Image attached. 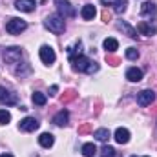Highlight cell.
Segmentation results:
<instances>
[{"mask_svg":"<svg viewBox=\"0 0 157 157\" xmlns=\"http://www.w3.org/2000/svg\"><path fill=\"white\" fill-rule=\"evenodd\" d=\"M44 28L49 29V31L55 33V35H60V33H64V29H66V22H64V18H62L60 15H49V17L44 20Z\"/></svg>","mask_w":157,"mask_h":157,"instance_id":"obj_1","label":"cell"},{"mask_svg":"<svg viewBox=\"0 0 157 157\" xmlns=\"http://www.w3.org/2000/svg\"><path fill=\"white\" fill-rule=\"evenodd\" d=\"M2 57H4V62H6V64H17V62L22 59V48H18V46L6 48Z\"/></svg>","mask_w":157,"mask_h":157,"instance_id":"obj_2","label":"cell"},{"mask_svg":"<svg viewBox=\"0 0 157 157\" xmlns=\"http://www.w3.org/2000/svg\"><path fill=\"white\" fill-rule=\"evenodd\" d=\"M55 6H57L59 15H60L62 18H73V17L77 15L75 7L70 4V0H55Z\"/></svg>","mask_w":157,"mask_h":157,"instance_id":"obj_3","label":"cell"},{"mask_svg":"<svg viewBox=\"0 0 157 157\" xmlns=\"http://www.w3.org/2000/svg\"><path fill=\"white\" fill-rule=\"evenodd\" d=\"M26 28H28V22L22 20V18H11L6 24V31L9 35H20L22 31H26Z\"/></svg>","mask_w":157,"mask_h":157,"instance_id":"obj_4","label":"cell"},{"mask_svg":"<svg viewBox=\"0 0 157 157\" xmlns=\"http://www.w3.org/2000/svg\"><path fill=\"white\" fill-rule=\"evenodd\" d=\"M70 62H71V68H73L75 71H84V73H86L88 66L91 64V60H90L88 57H84L82 53H80V55H75V57H70Z\"/></svg>","mask_w":157,"mask_h":157,"instance_id":"obj_5","label":"cell"},{"mask_svg":"<svg viewBox=\"0 0 157 157\" xmlns=\"http://www.w3.org/2000/svg\"><path fill=\"white\" fill-rule=\"evenodd\" d=\"M17 102H18L17 93H13L11 90L0 86V104H2V106H15Z\"/></svg>","mask_w":157,"mask_h":157,"instance_id":"obj_6","label":"cell"},{"mask_svg":"<svg viewBox=\"0 0 157 157\" xmlns=\"http://www.w3.org/2000/svg\"><path fill=\"white\" fill-rule=\"evenodd\" d=\"M39 57H40V60L44 62V64H53L55 62V59H57V55H55V49L51 48V46H40V49H39Z\"/></svg>","mask_w":157,"mask_h":157,"instance_id":"obj_7","label":"cell"},{"mask_svg":"<svg viewBox=\"0 0 157 157\" xmlns=\"http://www.w3.org/2000/svg\"><path fill=\"white\" fill-rule=\"evenodd\" d=\"M155 101V93L152 90H143L141 93H137V104L139 106H150Z\"/></svg>","mask_w":157,"mask_h":157,"instance_id":"obj_8","label":"cell"},{"mask_svg":"<svg viewBox=\"0 0 157 157\" xmlns=\"http://www.w3.org/2000/svg\"><path fill=\"white\" fill-rule=\"evenodd\" d=\"M39 126H40V122L35 117H26L18 122V128H20L22 132H35Z\"/></svg>","mask_w":157,"mask_h":157,"instance_id":"obj_9","label":"cell"},{"mask_svg":"<svg viewBox=\"0 0 157 157\" xmlns=\"http://www.w3.org/2000/svg\"><path fill=\"white\" fill-rule=\"evenodd\" d=\"M137 33H139V35H146V37H154V35L157 33V28L152 26L150 22L143 20V22L137 24Z\"/></svg>","mask_w":157,"mask_h":157,"instance_id":"obj_10","label":"cell"},{"mask_svg":"<svg viewBox=\"0 0 157 157\" xmlns=\"http://www.w3.org/2000/svg\"><path fill=\"white\" fill-rule=\"evenodd\" d=\"M117 28L122 31V33H124V35H128L130 39H137V37H139V35H137V29H135V28H132L126 20H119V22H117Z\"/></svg>","mask_w":157,"mask_h":157,"instance_id":"obj_11","label":"cell"},{"mask_svg":"<svg viewBox=\"0 0 157 157\" xmlns=\"http://www.w3.org/2000/svg\"><path fill=\"white\" fill-rule=\"evenodd\" d=\"M35 6H37L35 0H17L15 2V7L18 11H24V13H31L35 9Z\"/></svg>","mask_w":157,"mask_h":157,"instance_id":"obj_12","label":"cell"},{"mask_svg":"<svg viewBox=\"0 0 157 157\" xmlns=\"http://www.w3.org/2000/svg\"><path fill=\"white\" fill-rule=\"evenodd\" d=\"M101 2L104 6H112L115 9V13H124L126 11V6H128L126 0H101Z\"/></svg>","mask_w":157,"mask_h":157,"instance_id":"obj_13","label":"cell"},{"mask_svg":"<svg viewBox=\"0 0 157 157\" xmlns=\"http://www.w3.org/2000/svg\"><path fill=\"white\" fill-rule=\"evenodd\" d=\"M141 15L144 17V18H148V17H155L157 15V6L154 2H144L143 6H141Z\"/></svg>","mask_w":157,"mask_h":157,"instance_id":"obj_14","label":"cell"},{"mask_svg":"<svg viewBox=\"0 0 157 157\" xmlns=\"http://www.w3.org/2000/svg\"><path fill=\"white\" fill-rule=\"evenodd\" d=\"M95 15H97V9H95L93 4H86V6L80 9V17H82L84 20H93Z\"/></svg>","mask_w":157,"mask_h":157,"instance_id":"obj_15","label":"cell"},{"mask_svg":"<svg viewBox=\"0 0 157 157\" xmlns=\"http://www.w3.org/2000/svg\"><path fill=\"white\" fill-rule=\"evenodd\" d=\"M68 121H70V113H68L66 110H60V112L53 117V124H55V126H66Z\"/></svg>","mask_w":157,"mask_h":157,"instance_id":"obj_16","label":"cell"},{"mask_svg":"<svg viewBox=\"0 0 157 157\" xmlns=\"http://www.w3.org/2000/svg\"><path fill=\"white\" fill-rule=\"evenodd\" d=\"M115 141H117L119 144H126L130 141V132L126 128H117L115 130Z\"/></svg>","mask_w":157,"mask_h":157,"instance_id":"obj_17","label":"cell"},{"mask_svg":"<svg viewBox=\"0 0 157 157\" xmlns=\"http://www.w3.org/2000/svg\"><path fill=\"white\" fill-rule=\"evenodd\" d=\"M126 78H128L130 82H139V80L143 78V71H141L139 68H128V71H126Z\"/></svg>","mask_w":157,"mask_h":157,"instance_id":"obj_18","label":"cell"},{"mask_svg":"<svg viewBox=\"0 0 157 157\" xmlns=\"http://www.w3.org/2000/svg\"><path fill=\"white\" fill-rule=\"evenodd\" d=\"M53 143H55V137H53L51 133H40L39 144L42 146V148H51V146H53Z\"/></svg>","mask_w":157,"mask_h":157,"instance_id":"obj_19","label":"cell"},{"mask_svg":"<svg viewBox=\"0 0 157 157\" xmlns=\"http://www.w3.org/2000/svg\"><path fill=\"white\" fill-rule=\"evenodd\" d=\"M93 137H95L97 141H101V143H106V141L110 139V130H108V128H99V130H95Z\"/></svg>","mask_w":157,"mask_h":157,"instance_id":"obj_20","label":"cell"},{"mask_svg":"<svg viewBox=\"0 0 157 157\" xmlns=\"http://www.w3.org/2000/svg\"><path fill=\"white\" fill-rule=\"evenodd\" d=\"M104 49H106V53H115L119 49V42L115 39H106L104 40Z\"/></svg>","mask_w":157,"mask_h":157,"instance_id":"obj_21","label":"cell"},{"mask_svg":"<svg viewBox=\"0 0 157 157\" xmlns=\"http://www.w3.org/2000/svg\"><path fill=\"white\" fill-rule=\"evenodd\" d=\"M97 154V146L93 144V143H86L84 146H82V155L84 157H93Z\"/></svg>","mask_w":157,"mask_h":157,"instance_id":"obj_22","label":"cell"},{"mask_svg":"<svg viewBox=\"0 0 157 157\" xmlns=\"http://www.w3.org/2000/svg\"><path fill=\"white\" fill-rule=\"evenodd\" d=\"M31 101L37 104V106H44L46 102H48V97H46V93H40V91H35L33 95H31Z\"/></svg>","mask_w":157,"mask_h":157,"instance_id":"obj_23","label":"cell"},{"mask_svg":"<svg viewBox=\"0 0 157 157\" xmlns=\"http://www.w3.org/2000/svg\"><path fill=\"white\" fill-rule=\"evenodd\" d=\"M126 59H128V60H137V59H139V51H137L135 48H128V49H126Z\"/></svg>","mask_w":157,"mask_h":157,"instance_id":"obj_24","label":"cell"},{"mask_svg":"<svg viewBox=\"0 0 157 157\" xmlns=\"http://www.w3.org/2000/svg\"><path fill=\"white\" fill-rule=\"evenodd\" d=\"M9 121H11V113L7 110H0V126L2 124H7Z\"/></svg>","mask_w":157,"mask_h":157,"instance_id":"obj_25","label":"cell"},{"mask_svg":"<svg viewBox=\"0 0 157 157\" xmlns=\"http://www.w3.org/2000/svg\"><path fill=\"white\" fill-rule=\"evenodd\" d=\"M102 155L104 157H115V150L106 144V146H102Z\"/></svg>","mask_w":157,"mask_h":157,"instance_id":"obj_26","label":"cell"},{"mask_svg":"<svg viewBox=\"0 0 157 157\" xmlns=\"http://www.w3.org/2000/svg\"><path fill=\"white\" fill-rule=\"evenodd\" d=\"M77 97V93L73 91V90H70V91H66V95L62 97V102H68V101H71V99H75Z\"/></svg>","mask_w":157,"mask_h":157,"instance_id":"obj_27","label":"cell"},{"mask_svg":"<svg viewBox=\"0 0 157 157\" xmlns=\"http://www.w3.org/2000/svg\"><path fill=\"white\" fill-rule=\"evenodd\" d=\"M95 71H99V64L91 60V64L88 66V70H86V73H95Z\"/></svg>","mask_w":157,"mask_h":157,"instance_id":"obj_28","label":"cell"},{"mask_svg":"<svg viewBox=\"0 0 157 157\" xmlns=\"http://www.w3.org/2000/svg\"><path fill=\"white\" fill-rule=\"evenodd\" d=\"M106 62H108L110 66H117L119 59H117V57H112V55H106Z\"/></svg>","mask_w":157,"mask_h":157,"instance_id":"obj_29","label":"cell"},{"mask_svg":"<svg viewBox=\"0 0 157 157\" xmlns=\"http://www.w3.org/2000/svg\"><path fill=\"white\" fill-rule=\"evenodd\" d=\"M90 130H91V126H90V124H84V126L78 128V133H86V132H90Z\"/></svg>","mask_w":157,"mask_h":157,"instance_id":"obj_30","label":"cell"},{"mask_svg":"<svg viewBox=\"0 0 157 157\" xmlns=\"http://www.w3.org/2000/svg\"><path fill=\"white\" fill-rule=\"evenodd\" d=\"M49 91H51V93H49V95H57V91H59V86H57V84H53V86H51V90H49Z\"/></svg>","mask_w":157,"mask_h":157,"instance_id":"obj_31","label":"cell"},{"mask_svg":"<svg viewBox=\"0 0 157 157\" xmlns=\"http://www.w3.org/2000/svg\"><path fill=\"white\" fill-rule=\"evenodd\" d=\"M102 18H104V22H108V20H110V15H108V11H104V13H102Z\"/></svg>","mask_w":157,"mask_h":157,"instance_id":"obj_32","label":"cell"},{"mask_svg":"<svg viewBox=\"0 0 157 157\" xmlns=\"http://www.w3.org/2000/svg\"><path fill=\"white\" fill-rule=\"evenodd\" d=\"M0 157H13V155H11V154H2Z\"/></svg>","mask_w":157,"mask_h":157,"instance_id":"obj_33","label":"cell"},{"mask_svg":"<svg viewBox=\"0 0 157 157\" xmlns=\"http://www.w3.org/2000/svg\"><path fill=\"white\" fill-rule=\"evenodd\" d=\"M144 157H148V155H144Z\"/></svg>","mask_w":157,"mask_h":157,"instance_id":"obj_34","label":"cell"},{"mask_svg":"<svg viewBox=\"0 0 157 157\" xmlns=\"http://www.w3.org/2000/svg\"><path fill=\"white\" fill-rule=\"evenodd\" d=\"M133 157H135V155H133Z\"/></svg>","mask_w":157,"mask_h":157,"instance_id":"obj_35","label":"cell"}]
</instances>
